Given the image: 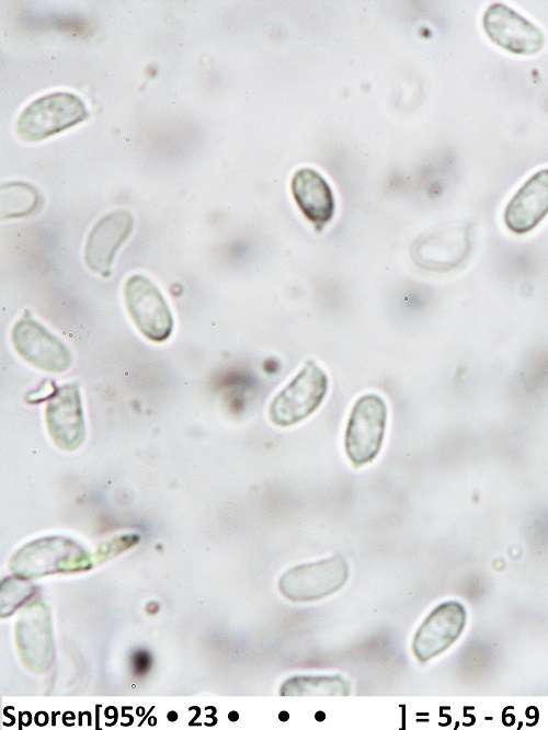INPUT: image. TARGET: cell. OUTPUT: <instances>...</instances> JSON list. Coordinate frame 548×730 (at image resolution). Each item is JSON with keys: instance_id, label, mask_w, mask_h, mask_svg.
<instances>
[{"instance_id": "cell-1", "label": "cell", "mask_w": 548, "mask_h": 730, "mask_svg": "<svg viewBox=\"0 0 548 730\" xmlns=\"http://www.w3.org/2000/svg\"><path fill=\"white\" fill-rule=\"evenodd\" d=\"M84 102L71 92H53L28 104L16 122L23 140L39 141L89 118Z\"/></svg>"}, {"instance_id": "cell-14", "label": "cell", "mask_w": 548, "mask_h": 730, "mask_svg": "<svg viewBox=\"0 0 548 730\" xmlns=\"http://www.w3.org/2000/svg\"><path fill=\"white\" fill-rule=\"evenodd\" d=\"M41 195L35 187L24 182H11L1 187L2 218H19L33 215L41 208Z\"/></svg>"}, {"instance_id": "cell-6", "label": "cell", "mask_w": 548, "mask_h": 730, "mask_svg": "<svg viewBox=\"0 0 548 730\" xmlns=\"http://www.w3.org/2000/svg\"><path fill=\"white\" fill-rule=\"evenodd\" d=\"M482 26L493 44L512 54L534 55L545 43L539 27L503 3L488 7Z\"/></svg>"}, {"instance_id": "cell-2", "label": "cell", "mask_w": 548, "mask_h": 730, "mask_svg": "<svg viewBox=\"0 0 548 730\" xmlns=\"http://www.w3.org/2000/svg\"><path fill=\"white\" fill-rule=\"evenodd\" d=\"M328 388L326 372L315 361H306L296 376L270 402V421L279 427L301 422L321 406Z\"/></svg>"}, {"instance_id": "cell-5", "label": "cell", "mask_w": 548, "mask_h": 730, "mask_svg": "<svg viewBox=\"0 0 548 730\" xmlns=\"http://www.w3.org/2000/svg\"><path fill=\"white\" fill-rule=\"evenodd\" d=\"M124 299L132 320L144 337L155 342L169 339L173 331L171 310L148 277L132 275L124 286Z\"/></svg>"}, {"instance_id": "cell-7", "label": "cell", "mask_w": 548, "mask_h": 730, "mask_svg": "<svg viewBox=\"0 0 548 730\" xmlns=\"http://www.w3.org/2000/svg\"><path fill=\"white\" fill-rule=\"evenodd\" d=\"M12 343L21 357L45 372L62 373L71 365V354L66 344L33 319L16 321L12 329Z\"/></svg>"}, {"instance_id": "cell-11", "label": "cell", "mask_w": 548, "mask_h": 730, "mask_svg": "<svg viewBox=\"0 0 548 730\" xmlns=\"http://www.w3.org/2000/svg\"><path fill=\"white\" fill-rule=\"evenodd\" d=\"M548 215V169L528 178L506 204L503 220L509 230L524 235Z\"/></svg>"}, {"instance_id": "cell-4", "label": "cell", "mask_w": 548, "mask_h": 730, "mask_svg": "<svg viewBox=\"0 0 548 730\" xmlns=\"http://www.w3.org/2000/svg\"><path fill=\"white\" fill-rule=\"evenodd\" d=\"M349 579V564L335 554L287 570L278 580L283 596L294 602H312L339 591Z\"/></svg>"}, {"instance_id": "cell-13", "label": "cell", "mask_w": 548, "mask_h": 730, "mask_svg": "<svg viewBox=\"0 0 548 730\" xmlns=\"http://www.w3.org/2000/svg\"><path fill=\"white\" fill-rule=\"evenodd\" d=\"M350 683L341 675H298L283 683L282 696H346Z\"/></svg>"}, {"instance_id": "cell-3", "label": "cell", "mask_w": 548, "mask_h": 730, "mask_svg": "<svg viewBox=\"0 0 548 730\" xmlns=\"http://www.w3.org/2000/svg\"><path fill=\"white\" fill-rule=\"evenodd\" d=\"M388 409L376 393L361 396L352 407L344 433V450L358 468L372 463L379 454L387 425Z\"/></svg>"}, {"instance_id": "cell-9", "label": "cell", "mask_w": 548, "mask_h": 730, "mask_svg": "<svg viewBox=\"0 0 548 730\" xmlns=\"http://www.w3.org/2000/svg\"><path fill=\"white\" fill-rule=\"evenodd\" d=\"M466 624V611L455 601L436 606L414 635L412 649L421 662H426L449 648Z\"/></svg>"}, {"instance_id": "cell-8", "label": "cell", "mask_w": 548, "mask_h": 730, "mask_svg": "<svg viewBox=\"0 0 548 730\" xmlns=\"http://www.w3.org/2000/svg\"><path fill=\"white\" fill-rule=\"evenodd\" d=\"M47 429L54 443L64 450L77 449L84 440V418L79 385L56 388L46 407Z\"/></svg>"}, {"instance_id": "cell-10", "label": "cell", "mask_w": 548, "mask_h": 730, "mask_svg": "<svg viewBox=\"0 0 548 730\" xmlns=\"http://www.w3.org/2000/svg\"><path fill=\"white\" fill-rule=\"evenodd\" d=\"M133 215L125 209L113 210L100 218L90 230L84 246L87 266L99 274L111 270L113 260L130 236Z\"/></svg>"}, {"instance_id": "cell-12", "label": "cell", "mask_w": 548, "mask_h": 730, "mask_svg": "<svg viewBox=\"0 0 548 730\" xmlns=\"http://www.w3.org/2000/svg\"><path fill=\"white\" fill-rule=\"evenodd\" d=\"M290 190L299 210L316 227L322 228L332 219L335 202L328 181L315 169H298L290 182Z\"/></svg>"}]
</instances>
